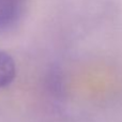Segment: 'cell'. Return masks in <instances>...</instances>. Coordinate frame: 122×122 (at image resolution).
Listing matches in <instances>:
<instances>
[{
	"mask_svg": "<svg viewBox=\"0 0 122 122\" xmlns=\"http://www.w3.org/2000/svg\"><path fill=\"white\" fill-rule=\"evenodd\" d=\"M27 0H0V32L11 30L19 23Z\"/></svg>",
	"mask_w": 122,
	"mask_h": 122,
	"instance_id": "1",
	"label": "cell"
},
{
	"mask_svg": "<svg viewBox=\"0 0 122 122\" xmlns=\"http://www.w3.org/2000/svg\"><path fill=\"white\" fill-rule=\"evenodd\" d=\"M16 76L15 61L8 53L0 49V89L9 86Z\"/></svg>",
	"mask_w": 122,
	"mask_h": 122,
	"instance_id": "2",
	"label": "cell"
}]
</instances>
